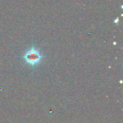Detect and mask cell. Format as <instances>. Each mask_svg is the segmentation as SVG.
I'll return each mask as SVG.
<instances>
[{
  "mask_svg": "<svg viewBox=\"0 0 123 123\" xmlns=\"http://www.w3.org/2000/svg\"><path fill=\"white\" fill-rule=\"evenodd\" d=\"M40 56L39 55V53L35 50H32L30 51H29L27 55H26V58H27V61L30 62V63H36L39 61Z\"/></svg>",
  "mask_w": 123,
  "mask_h": 123,
  "instance_id": "1",
  "label": "cell"
}]
</instances>
